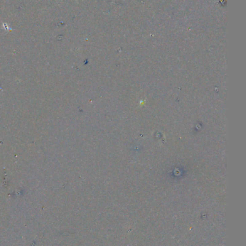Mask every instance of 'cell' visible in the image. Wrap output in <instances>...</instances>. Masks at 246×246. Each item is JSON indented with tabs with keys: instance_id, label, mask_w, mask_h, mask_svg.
<instances>
[]
</instances>
